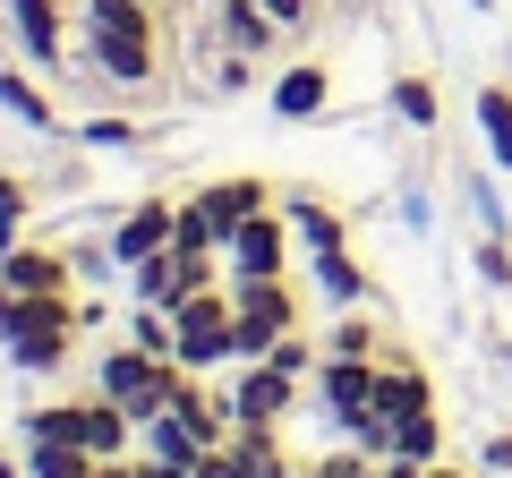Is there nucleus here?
I'll return each instance as SVG.
<instances>
[{"instance_id":"cd10ccee","label":"nucleus","mask_w":512,"mask_h":478,"mask_svg":"<svg viewBox=\"0 0 512 478\" xmlns=\"http://www.w3.org/2000/svg\"><path fill=\"white\" fill-rule=\"evenodd\" d=\"M26 478H94V453H77V444H26Z\"/></svg>"},{"instance_id":"6e6552de","label":"nucleus","mask_w":512,"mask_h":478,"mask_svg":"<svg viewBox=\"0 0 512 478\" xmlns=\"http://www.w3.org/2000/svg\"><path fill=\"white\" fill-rule=\"evenodd\" d=\"M214 282H222V265H214V257H180V248H163V257H146V265H128V291L154 299V308H180V299L214 291Z\"/></svg>"},{"instance_id":"c756f323","label":"nucleus","mask_w":512,"mask_h":478,"mask_svg":"<svg viewBox=\"0 0 512 478\" xmlns=\"http://www.w3.org/2000/svg\"><path fill=\"white\" fill-rule=\"evenodd\" d=\"M265 359H274L282 376H299V385H308V376H316V359H325V350L308 342V325H291V333H274V350H265Z\"/></svg>"},{"instance_id":"58836bf2","label":"nucleus","mask_w":512,"mask_h":478,"mask_svg":"<svg viewBox=\"0 0 512 478\" xmlns=\"http://www.w3.org/2000/svg\"><path fill=\"white\" fill-rule=\"evenodd\" d=\"M94 478H146V453H111V461H94Z\"/></svg>"},{"instance_id":"393cba45","label":"nucleus","mask_w":512,"mask_h":478,"mask_svg":"<svg viewBox=\"0 0 512 478\" xmlns=\"http://www.w3.org/2000/svg\"><path fill=\"white\" fill-rule=\"evenodd\" d=\"M384 461H419V470H436V461H444V410H419V419H402Z\"/></svg>"},{"instance_id":"f257e3e1","label":"nucleus","mask_w":512,"mask_h":478,"mask_svg":"<svg viewBox=\"0 0 512 478\" xmlns=\"http://www.w3.org/2000/svg\"><path fill=\"white\" fill-rule=\"evenodd\" d=\"M26 444H77V453L111 461V453H137V419L103 393H77V402H35L26 410Z\"/></svg>"},{"instance_id":"20e7f679","label":"nucleus","mask_w":512,"mask_h":478,"mask_svg":"<svg viewBox=\"0 0 512 478\" xmlns=\"http://www.w3.org/2000/svg\"><path fill=\"white\" fill-rule=\"evenodd\" d=\"M171 325H180V368H197V376H214V368H231V282H214V291H197V299H180L171 308Z\"/></svg>"},{"instance_id":"bb28decb","label":"nucleus","mask_w":512,"mask_h":478,"mask_svg":"<svg viewBox=\"0 0 512 478\" xmlns=\"http://www.w3.org/2000/svg\"><path fill=\"white\" fill-rule=\"evenodd\" d=\"M325 359H384V333H376V316H359V308H333Z\"/></svg>"},{"instance_id":"a211bd4d","label":"nucleus","mask_w":512,"mask_h":478,"mask_svg":"<svg viewBox=\"0 0 512 478\" xmlns=\"http://www.w3.org/2000/svg\"><path fill=\"white\" fill-rule=\"evenodd\" d=\"M0 282H9V291H77L69 257H60V248H26V239L0 257Z\"/></svg>"},{"instance_id":"7c9ffc66","label":"nucleus","mask_w":512,"mask_h":478,"mask_svg":"<svg viewBox=\"0 0 512 478\" xmlns=\"http://www.w3.org/2000/svg\"><path fill=\"white\" fill-rule=\"evenodd\" d=\"M26 205H35V197H26V180H18V171H0V257L18 248V222H26Z\"/></svg>"},{"instance_id":"f3484780","label":"nucleus","mask_w":512,"mask_h":478,"mask_svg":"<svg viewBox=\"0 0 512 478\" xmlns=\"http://www.w3.org/2000/svg\"><path fill=\"white\" fill-rule=\"evenodd\" d=\"M282 222H291L299 257H325V248H350V222L333 214L325 197H282Z\"/></svg>"},{"instance_id":"aec40b11","label":"nucleus","mask_w":512,"mask_h":478,"mask_svg":"<svg viewBox=\"0 0 512 478\" xmlns=\"http://www.w3.org/2000/svg\"><path fill=\"white\" fill-rule=\"evenodd\" d=\"M69 342H77V333H60V325H18V333H9V359H18L26 376H60V368H69Z\"/></svg>"},{"instance_id":"e433bc0d","label":"nucleus","mask_w":512,"mask_h":478,"mask_svg":"<svg viewBox=\"0 0 512 478\" xmlns=\"http://www.w3.org/2000/svg\"><path fill=\"white\" fill-rule=\"evenodd\" d=\"M470 205H478V222H487V231H504V205H495V180H470Z\"/></svg>"},{"instance_id":"1a4fd4ad","label":"nucleus","mask_w":512,"mask_h":478,"mask_svg":"<svg viewBox=\"0 0 512 478\" xmlns=\"http://www.w3.org/2000/svg\"><path fill=\"white\" fill-rule=\"evenodd\" d=\"M308 393H316V410H325V427L342 436L359 410H376V359H316Z\"/></svg>"},{"instance_id":"412c9836","label":"nucleus","mask_w":512,"mask_h":478,"mask_svg":"<svg viewBox=\"0 0 512 478\" xmlns=\"http://www.w3.org/2000/svg\"><path fill=\"white\" fill-rule=\"evenodd\" d=\"M478 137H487V163L512 171V86H478Z\"/></svg>"},{"instance_id":"ddd939ff","label":"nucleus","mask_w":512,"mask_h":478,"mask_svg":"<svg viewBox=\"0 0 512 478\" xmlns=\"http://www.w3.org/2000/svg\"><path fill=\"white\" fill-rule=\"evenodd\" d=\"M308 282L325 308H376V274H367L350 248H325V257H308Z\"/></svg>"},{"instance_id":"6ab92c4d","label":"nucleus","mask_w":512,"mask_h":478,"mask_svg":"<svg viewBox=\"0 0 512 478\" xmlns=\"http://www.w3.org/2000/svg\"><path fill=\"white\" fill-rule=\"evenodd\" d=\"M231 453H239V478H291L299 453L282 444V427H231Z\"/></svg>"},{"instance_id":"f8f14e48","label":"nucleus","mask_w":512,"mask_h":478,"mask_svg":"<svg viewBox=\"0 0 512 478\" xmlns=\"http://www.w3.org/2000/svg\"><path fill=\"white\" fill-rule=\"evenodd\" d=\"M376 410L393 427L419 419V410H436V376H427L419 359H376Z\"/></svg>"},{"instance_id":"a19ab883","label":"nucleus","mask_w":512,"mask_h":478,"mask_svg":"<svg viewBox=\"0 0 512 478\" xmlns=\"http://www.w3.org/2000/svg\"><path fill=\"white\" fill-rule=\"evenodd\" d=\"M427 478H478V470H461V461H436V470H427Z\"/></svg>"},{"instance_id":"7ed1b4c3","label":"nucleus","mask_w":512,"mask_h":478,"mask_svg":"<svg viewBox=\"0 0 512 478\" xmlns=\"http://www.w3.org/2000/svg\"><path fill=\"white\" fill-rule=\"evenodd\" d=\"M94 393H103V402H120L128 419L146 427L154 410L171 402V359H146L137 342H111L103 359H94Z\"/></svg>"},{"instance_id":"a878e982","label":"nucleus","mask_w":512,"mask_h":478,"mask_svg":"<svg viewBox=\"0 0 512 478\" xmlns=\"http://www.w3.org/2000/svg\"><path fill=\"white\" fill-rule=\"evenodd\" d=\"M0 111H18L26 129H43V137L60 129V111H52V94H43L35 77H26V69H0Z\"/></svg>"},{"instance_id":"4be33fe9","label":"nucleus","mask_w":512,"mask_h":478,"mask_svg":"<svg viewBox=\"0 0 512 478\" xmlns=\"http://www.w3.org/2000/svg\"><path fill=\"white\" fill-rule=\"evenodd\" d=\"M384 111H393V120H402V129H436V77H419V69H402L393 77V86H384Z\"/></svg>"},{"instance_id":"f704fd0d","label":"nucleus","mask_w":512,"mask_h":478,"mask_svg":"<svg viewBox=\"0 0 512 478\" xmlns=\"http://www.w3.org/2000/svg\"><path fill=\"white\" fill-rule=\"evenodd\" d=\"M248 77H256V69H248V52H222V60H214V86H222V94H239Z\"/></svg>"},{"instance_id":"5701e85b","label":"nucleus","mask_w":512,"mask_h":478,"mask_svg":"<svg viewBox=\"0 0 512 478\" xmlns=\"http://www.w3.org/2000/svg\"><path fill=\"white\" fill-rule=\"evenodd\" d=\"M120 342H137L146 359H171V350H180V325H171V308H154V299H137V308L120 316Z\"/></svg>"},{"instance_id":"ea45409f","label":"nucleus","mask_w":512,"mask_h":478,"mask_svg":"<svg viewBox=\"0 0 512 478\" xmlns=\"http://www.w3.org/2000/svg\"><path fill=\"white\" fill-rule=\"evenodd\" d=\"M18 325V291H9V282H0V333Z\"/></svg>"},{"instance_id":"b1692460","label":"nucleus","mask_w":512,"mask_h":478,"mask_svg":"<svg viewBox=\"0 0 512 478\" xmlns=\"http://www.w3.org/2000/svg\"><path fill=\"white\" fill-rule=\"evenodd\" d=\"M171 248H180V257H214V265H222V222L205 214V197H180V214H171Z\"/></svg>"},{"instance_id":"dca6fc26","label":"nucleus","mask_w":512,"mask_h":478,"mask_svg":"<svg viewBox=\"0 0 512 478\" xmlns=\"http://www.w3.org/2000/svg\"><path fill=\"white\" fill-rule=\"evenodd\" d=\"M197 197H205V214L222 222V239H231V231H239L248 214H265V205H274V188L256 180V171H231V180H205Z\"/></svg>"},{"instance_id":"9d476101","label":"nucleus","mask_w":512,"mask_h":478,"mask_svg":"<svg viewBox=\"0 0 512 478\" xmlns=\"http://www.w3.org/2000/svg\"><path fill=\"white\" fill-rule=\"evenodd\" d=\"M0 18L18 35L26 69H60V60H69V9H60V0H0Z\"/></svg>"},{"instance_id":"a18cd8bd","label":"nucleus","mask_w":512,"mask_h":478,"mask_svg":"<svg viewBox=\"0 0 512 478\" xmlns=\"http://www.w3.org/2000/svg\"><path fill=\"white\" fill-rule=\"evenodd\" d=\"M146 9H163V0H146Z\"/></svg>"},{"instance_id":"c03bdc74","label":"nucleus","mask_w":512,"mask_h":478,"mask_svg":"<svg viewBox=\"0 0 512 478\" xmlns=\"http://www.w3.org/2000/svg\"><path fill=\"white\" fill-rule=\"evenodd\" d=\"M470 9H495V0H470Z\"/></svg>"},{"instance_id":"4c0bfd02","label":"nucleus","mask_w":512,"mask_h":478,"mask_svg":"<svg viewBox=\"0 0 512 478\" xmlns=\"http://www.w3.org/2000/svg\"><path fill=\"white\" fill-rule=\"evenodd\" d=\"M197 478H239V453H231V444H214V453H197Z\"/></svg>"},{"instance_id":"2eb2a0df","label":"nucleus","mask_w":512,"mask_h":478,"mask_svg":"<svg viewBox=\"0 0 512 478\" xmlns=\"http://www.w3.org/2000/svg\"><path fill=\"white\" fill-rule=\"evenodd\" d=\"M325 103H333L325 60H291V69L274 77V120H325Z\"/></svg>"},{"instance_id":"0eeeda50","label":"nucleus","mask_w":512,"mask_h":478,"mask_svg":"<svg viewBox=\"0 0 512 478\" xmlns=\"http://www.w3.org/2000/svg\"><path fill=\"white\" fill-rule=\"evenodd\" d=\"M86 69L111 77V86H154V77H163V43L120 35V26H86Z\"/></svg>"},{"instance_id":"423d86ee","label":"nucleus","mask_w":512,"mask_h":478,"mask_svg":"<svg viewBox=\"0 0 512 478\" xmlns=\"http://www.w3.org/2000/svg\"><path fill=\"white\" fill-rule=\"evenodd\" d=\"M291 257H299L291 222H282V205H265V214H248L231 239H222V282L231 274H291Z\"/></svg>"},{"instance_id":"473e14b6","label":"nucleus","mask_w":512,"mask_h":478,"mask_svg":"<svg viewBox=\"0 0 512 478\" xmlns=\"http://www.w3.org/2000/svg\"><path fill=\"white\" fill-rule=\"evenodd\" d=\"M478 274L512 291V239H504V231H487V239H478Z\"/></svg>"},{"instance_id":"c85d7f7f","label":"nucleus","mask_w":512,"mask_h":478,"mask_svg":"<svg viewBox=\"0 0 512 478\" xmlns=\"http://www.w3.org/2000/svg\"><path fill=\"white\" fill-rule=\"evenodd\" d=\"M77 146L128 154V146H146V129H137V120H120V111H94V120H77Z\"/></svg>"},{"instance_id":"f03ea898","label":"nucleus","mask_w":512,"mask_h":478,"mask_svg":"<svg viewBox=\"0 0 512 478\" xmlns=\"http://www.w3.org/2000/svg\"><path fill=\"white\" fill-rule=\"evenodd\" d=\"M299 325V291L291 274H231V368L239 359H265L274 333Z\"/></svg>"},{"instance_id":"79ce46f5","label":"nucleus","mask_w":512,"mask_h":478,"mask_svg":"<svg viewBox=\"0 0 512 478\" xmlns=\"http://www.w3.org/2000/svg\"><path fill=\"white\" fill-rule=\"evenodd\" d=\"M291 478H333V470H325V461H299V470H291Z\"/></svg>"},{"instance_id":"4468645a","label":"nucleus","mask_w":512,"mask_h":478,"mask_svg":"<svg viewBox=\"0 0 512 478\" xmlns=\"http://www.w3.org/2000/svg\"><path fill=\"white\" fill-rule=\"evenodd\" d=\"M214 43L222 52H248V60H265L282 43V26L265 18V0H214Z\"/></svg>"},{"instance_id":"2f4dec72","label":"nucleus","mask_w":512,"mask_h":478,"mask_svg":"<svg viewBox=\"0 0 512 478\" xmlns=\"http://www.w3.org/2000/svg\"><path fill=\"white\" fill-rule=\"evenodd\" d=\"M69 274H77V282H111V274H120L111 239H103V248H94V239H77V248H69Z\"/></svg>"},{"instance_id":"c9c22d12","label":"nucleus","mask_w":512,"mask_h":478,"mask_svg":"<svg viewBox=\"0 0 512 478\" xmlns=\"http://www.w3.org/2000/svg\"><path fill=\"white\" fill-rule=\"evenodd\" d=\"M478 470H487V478H512V436H487V444H478Z\"/></svg>"},{"instance_id":"39448f33","label":"nucleus","mask_w":512,"mask_h":478,"mask_svg":"<svg viewBox=\"0 0 512 478\" xmlns=\"http://www.w3.org/2000/svg\"><path fill=\"white\" fill-rule=\"evenodd\" d=\"M222 410H231V427H282L299 410V376H282L274 359H239L222 385Z\"/></svg>"},{"instance_id":"9b49d317","label":"nucleus","mask_w":512,"mask_h":478,"mask_svg":"<svg viewBox=\"0 0 512 478\" xmlns=\"http://www.w3.org/2000/svg\"><path fill=\"white\" fill-rule=\"evenodd\" d=\"M171 214H180V197H137V205H128V214L103 231V239H111V257H120V274L171 248Z\"/></svg>"},{"instance_id":"37998d69","label":"nucleus","mask_w":512,"mask_h":478,"mask_svg":"<svg viewBox=\"0 0 512 478\" xmlns=\"http://www.w3.org/2000/svg\"><path fill=\"white\" fill-rule=\"evenodd\" d=\"M0 478H26V461H9V453H0Z\"/></svg>"},{"instance_id":"72a5a7b5","label":"nucleus","mask_w":512,"mask_h":478,"mask_svg":"<svg viewBox=\"0 0 512 478\" xmlns=\"http://www.w3.org/2000/svg\"><path fill=\"white\" fill-rule=\"evenodd\" d=\"M265 18H274L282 35H308V26H316V0H265Z\"/></svg>"}]
</instances>
